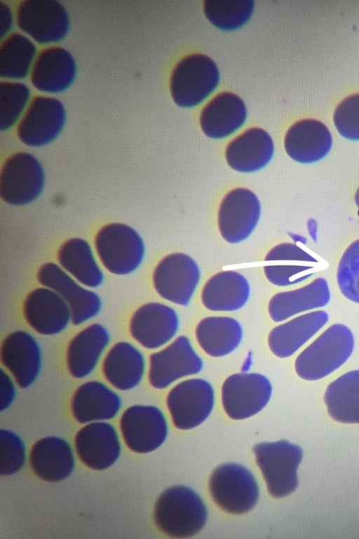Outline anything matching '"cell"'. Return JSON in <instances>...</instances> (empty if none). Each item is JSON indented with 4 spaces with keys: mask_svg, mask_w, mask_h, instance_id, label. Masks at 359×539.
Masks as SVG:
<instances>
[{
    "mask_svg": "<svg viewBox=\"0 0 359 539\" xmlns=\"http://www.w3.org/2000/svg\"><path fill=\"white\" fill-rule=\"evenodd\" d=\"M207 516L202 498L191 488L182 485L165 490L157 499L154 512L157 527L175 538L197 534L205 526Z\"/></svg>",
    "mask_w": 359,
    "mask_h": 539,
    "instance_id": "1",
    "label": "cell"
},
{
    "mask_svg": "<svg viewBox=\"0 0 359 539\" xmlns=\"http://www.w3.org/2000/svg\"><path fill=\"white\" fill-rule=\"evenodd\" d=\"M353 348L351 331L344 324H333L297 356L295 371L306 380L323 378L343 365Z\"/></svg>",
    "mask_w": 359,
    "mask_h": 539,
    "instance_id": "2",
    "label": "cell"
},
{
    "mask_svg": "<svg viewBox=\"0 0 359 539\" xmlns=\"http://www.w3.org/2000/svg\"><path fill=\"white\" fill-rule=\"evenodd\" d=\"M252 451L271 495L283 498L297 488V472L303 457L299 446L280 440L258 444Z\"/></svg>",
    "mask_w": 359,
    "mask_h": 539,
    "instance_id": "3",
    "label": "cell"
},
{
    "mask_svg": "<svg viewBox=\"0 0 359 539\" xmlns=\"http://www.w3.org/2000/svg\"><path fill=\"white\" fill-rule=\"evenodd\" d=\"M95 246L102 265L116 275L135 272L144 257V245L140 234L121 223L104 225L97 233Z\"/></svg>",
    "mask_w": 359,
    "mask_h": 539,
    "instance_id": "4",
    "label": "cell"
},
{
    "mask_svg": "<svg viewBox=\"0 0 359 539\" xmlns=\"http://www.w3.org/2000/svg\"><path fill=\"white\" fill-rule=\"evenodd\" d=\"M209 491L219 508L233 514L250 511L256 505L259 495L252 474L244 466L232 463L219 465L212 472Z\"/></svg>",
    "mask_w": 359,
    "mask_h": 539,
    "instance_id": "5",
    "label": "cell"
},
{
    "mask_svg": "<svg viewBox=\"0 0 359 539\" xmlns=\"http://www.w3.org/2000/svg\"><path fill=\"white\" fill-rule=\"evenodd\" d=\"M219 80V70L211 58L198 53L189 55L172 71L171 95L179 106L194 107L214 91Z\"/></svg>",
    "mask_w": 359,
    "mask_h": 539,
    "instance_id": "6",
    "label": "cell"
},
{
    "mask_svg": "<svg viewBox=\"0 0 359 539\" xmlns=\"http://www.w3.org/2000/svg\"><path fill=\"white\" fill-rule=\"evenodd\" d=\"M37 280L43 286L53 289L68 305L72 314V324H84L99 315L102 309L100 296L83 286L60 265L46 262L37 272Z\"/></svg>",
    "mask_w": 359,
    "mask_h": 539,
    "instance_id": "7",
    "label": "cell"
},
{
    "mask_svg": "<svg viewBox=\"0 0 359 539\" xmlns=\"http://www.w3.org/2000/svg\"><path fill=\"white\" fill-rule=\"evenodd\" d=\"M203 361L187 335H180L149 358L148 379L156 389H165L176 380L199 373Z\"/></svg>",
    "mask_w": 359,
    "mask_h": 539,
    "instance_id": "8",
    "label": "cell"
},
{
    "mask_svg": "<svg viewBox=\"0 0 359 539\" xmlns=\"http://www.w3.org/2000/svg\"><path fill=\"white\" fill-rule=\"evenodd\" d=\"M200 279L198 264L183 253L165 256L157 264L152 276L156 293L163 299L180 306L189 304Z\"/></svg>",
    "mask_w": 359,
    "mask_h": 539,
    "instance_id": "9",
    "label": "cell"
},
{
    "mask_svg": "<svg viewBox=\"0 0 359 539\" xmlns=\"http://www.w3.org/2000/svg\"><path fill=\"white\" fill-rule=\"evenodd\" d=\"M272 385L258 373H238L229 376L222 386V402L227 415L233 420L251 417L269 401Z\"/></svg>",
    "mask_w": 359,
    "mask_h": 539,
    "instance_id": "10",
    "label": "cell"
},
{
    "mask_svg": "<svg viewBox=\"0 0 359 539\" xmlns=\"http://www.w3.org/2000/svg\"><path fill=\"white\" fill-rule=\"evenodd\" d=\"M44 182V172L39 161L29 153H16L2 167L0 196L9 204L25 205L40 195Z\"/></svg>",
    "mask_w": 359,
    "mask_h": 539,
    "instance_id": "11",
    "label": "cell"
},
{
    "mask_svg": "<svg viewBox=\"0 0 359 539\" xmlns=\"http://www.w3.org/2000/svg\"><path fill=\"white\" fill-rule=\"evenodd\" d=\"M166 401L175 426L189 430L210 415L214 406L215 392L211 384L204 379H188L169 392Z\"/></svg>",
    "mask_w": 359,
    "mask_h": 539,
    "instance_id": "12",
    "label": "cell"
},
{
    "mask_svg": "<svg viewBox=\"0 0 359 539\" xmlns=\"http://www.w3.org/2000/svg\"><path fill=\"white\" fill-rule=\"evenodd\" d=\"M260 214V202L251 190L243 187L231 190L222 199L218 210L221 236L230 244L244 241L256 227Z\"/></svg>",
    "mask_w": 359,
    "mask_h": 539,
    "instance_id": "13",
    "label": "cell"
},
{
    "mask_svg": "<svg viewBox=\"0 0 359 539\" xmlns=\"http://www.w3.org/2000/svg\"><path fill=\"white\" fill-rule=\"evenodd\" d=\"M180 319L170 306L158 302L145 303L133 314L129 332L133 339L147 350H157L170 342L177 333Z\"/></svg>",
    "mask_w": 359,
    "mask_h": 539,
    "instance_id": "14",
    "label": "cell"
},
{
    "mask_svg": "<svg viewBox=\"0 0 359 539\" xmlns=\"http://www.w3.org/2000/svg\"><path fill=\"white\" fill-rule=\"evenodd\" d=\"M0 359L4 367L21 388L29 387L39 378L43 354L37 339L29 332L17 330L3 340Z\"/></svg>",
    "mask_w": 359,
    "mask_h": 539,
    "instance_id": "15",
    "label": "cell"
},
{
    "mask_svg": "<svg viewBox=\"0 0 359 539\" xmlns=\"http://www.w3.org/2000/svg\"><path fill=\"white\" fill-rule=\"evenodd\" d=\"M120 427L126 446L137 453L157 449L168 434L163 413L158 408L150 405L128 408L121 418Z\"/></svg>",
    "mask_w": 359,
    "mask_h": 539,
    "instance_id": "16",
    "label": "cell"
},
{
    "mask_svg": "<svg viewBox=\"0 0 359 539\" xmlns=\"http://www.w3.org/2000/svg\"><path fill=\"white\" fill-rule=\"evenodd\" d=\"M19 27L39 43L60 41L67 34L69 18L56 0H25L17 9Z\"/></svg>",
    "mask_w": 359,
    "mask_h": 539,
    "instance_id": "17",
    "label": "cell"
},
{
    "mask_svg": "<svg viewBox=\"0 0 359 539\" xmlns=\"http://www.w3.org/2000/svg\"><path fill=\"white\" fill-rule=\"evenodd\" d=\"M22 312L29 327L44 336L60 334L72 323L68 305L58 293L46 286L36 288L27 295Z\"/></svg>",
    "mask_w": 359,
    "mask_h": 539,
    "instance_id": "18",
    "label": "cell"
},
{
    "mask_svg": "<svg viewBox=\"0 0 359 539\" xmlns=\"http://www.w3.org/2000/svg\"><path fill=\"white\" fill-rule=\"evenodd\" d=\"M65 121V111L60 100L36 96L18 126V135L28 146H43L58 136Z\"/></svg>",
    "mask_w": 359,
    "mask_h": 539,
    "instance_id": "19",
    "label": "cell"
},
{
    "mask_svg": "<svg viewBox=\"0 0 359 539\" xmlns=\"http://www.w3.org/2000/svg\"><path fill=\"white\" fill-rule=\"evenodd\" d=\"M111 335L107 328L93 323L79 331L69 341L66 364L70 375L83 379L92 374L109 348Z\"/></svg>",
    "mask_w": 359,
    "mask_h": 539,
    "instance_id": "20",
    "label": "cell"
},
{
    "mask_svg": "<svg viewBox=\"0 0 359 539\" xmlns=\"http://www.w3.org/2000/svg\"><path fill=\"white\" fill-rule=\"evenodd\" d=\"M266 261H277L276 265L264 267L266 279L278 286H287L302 282L320 270V262L294 244L284 243L271 248Z\"/></svg>",
    "mask_w": 359,
    "mask_h": 539,
    "instance_id": "21",
    "label": "cell"
},
{
    "mask_svg": "<svg viewBox=\"0 0 359 539\" xmlns=\"http://www.w3.org/2000/svg\"><path fill=\"white\" fill-rule=\"evenodd\" d=\"M75 446L80 460L95 470L111 467L121 453L116 431L107 422H93L84 426L76 435Z\"/></svg>",
    "mask_w": 359,
    "mask_h": 539,
    "instance_id": "22",
    "label": "cell"
},
{
    "mask_svg": "<svg viewBox=\"0 0 359 539\" xmlns=\"http://www.w3.org/2000/svg\"><path fill=\"white\" fill-rule=\"evenodd\" d=\"M146 369L144 353L131 342L126 340L111 346L102 361L104 378L121 391L136 387L142 382Z\"/></svg>",
    "mask_w": 359,
    "mask_h": 539,
    "instance_id": "23",
    "label": "cell"
},
{
    "mask_svg": "<svg viewBox=\"0 0 359 539\" xmlns=\"http://www.w3.org/2000/svg\"><path fill=\"white\" fill-rule=\"evenodd\" d=\"M332 138L328 128L319 120L304 119L294 123L287 130L284 146L293 160L310 164L325 157L330 152Z\"/></svg>",
    "mask_w": 359,
    "mask_h": 539,
    "instance_id": "24",
    "label": "cell"
},
{
    "mask_svg": "<svg viewBox=\"0 0 359 539\" xmlns=\"http://www.w3.org/2000/svg\"><path fill=\"white\" fill-rule=\"evenodd\" d=\"M121 406L117 392L98 380H89L80 385L71 403L72 414L80 423L111 419Z\"/></svg>",
    "mask_w": 359,
    "mask_h": 539,
    "instance_id": "25",
    "label": "cell"
},
{
    "mask_svg": "<svg viewBox=\"0 0 359 539\" xmlns=\"http://www.w3.org/2000/svg\"><path fill=\"white\" fill-rule=\"evenodd\" d=\"M273 154L270 135L260 128H251L233 139L225 150L226 161L235 171L251 173L263 168Z\"/></svg>",
    "mask_w": 359,
    "mask_h": 539,
    "instance_id": "26",
    "label": "cell"
},
{
    "mask_svg": "<svg viewBox=\"0 0 359 539\" xmlns=\"http://www.w3.org/2000/svg\"><path fill=\"white\" fill-rule=\"evenodd\" d=\"M250 286L241 273L226 270L211 277L201 291V302L208 310L233 312L241 309L248 302Z\"/></svg>",
    "mask_w": 359,
    "mask_h": 539,
    "instance_id": "27",
    "label": "cell"
},
{
    "mask_svg": "<svg viewBox=\"0 0 359 539\" xmlns=\"http://www.w3.org/2000/svg\"><path fill=\"white\" fill-rule=\"evenodd\" d=\"M76 65L65 48L52 46L38 55L31 72V82L37 89L58 93L67 88L74 79Z\"/></svg>",
    "mask_w": 359,
    "mask_h": 539,
    "instance_id": "28",
    "label": "cell"
},
{
    "mask_svg": "<svg viewBox=\"0 0 359 539\" xmlns=\"http://www.w3.org/2000/svg\"><path fill=\"white\" fill-rule=\"evenodd\" d=\"M329 316L323 310L298 316L274 327L268 336L271 352L279 358L294 354L327 324Z\"/></svg>",
    "mask_w": 359,
    "mask_h": 539,
    "instance_id": "29",
    "label": "cell"
},
{
    "mask_svg": "<svg viewBox=\"0 0 359 539\" xmlns=\"http://www.w3.org/2000/svg\"><path fill=\"white\" fill-rule=\"evenodd\" d=\"M29 461L34 473L48 482L66 479L75 465L70 445L57 437H48L36 441L32 448Z\"/></svg>",
    "mask_w": 359,
    "mask_h": 539,
    "instance_id": "30",
    "label": "cell"
},
{
    "mask_svg": "<svg viewBox=\"0 0 359 539\" xmlns=\"http://www.w3.org/2000/svg\"><path fill=\"white\" fill-rule=\"evenodd\" d=\"M243 100L231 92H223L212 98L203 109L200 124L203 133L212 138H225L238 129L246 118Z\"/></svg>",
    "mask_w": 359,
    "mask_h": 539,
    "instance_id": "31",
    "label": "cell"
},
{
    "mask_svg": "<svg viewBox=\"0 0 359 539\" xmlns=\"http://www.w3.org/2000/svg\"><path fill=\"white\" fill-rule=\"evenodd\" d=\"M330 300L328 284L324 278L318 277L302 288L275 294L269 302L268 312L273 321L280 322L301 312L324 307Z\"/></svg>",
    "mask_w": 359,
    "mask_h": 539,
    "instance_id": "32",
    "label": "cell"
},
{
    "mask_svg": "<svg viewBox=\"0 0 359 539\" xmlns=\"http://www.w3.org/2000/svg\"><path fill=\"white\" fill-rule=\"evenodd\" d=\"M197 342L212 357H222L232 353L240 345L243 330L240 322L231 317H205L195 330Z\"/></svg>",
    "mask_w": 359,
    "mask_h": 539,
    "instance_id": "33",
    "label": "cell"
},
{
    "mask_svg": "<svg viewBox=\"0 0 359 539\" xmlns=\"http://www.w3.org/2000/svg\"><path fill=\"white\" fill-rule=\"evenodd\" d=\"M57 260L65 272L89 288L99 287L104 281V273L86 240L72 238L66 241L58 251Z\"/></svg>",
    "mask_w": 359,
    "mask_h": 539,
    "instance_id": "34",
    "label": "cell"
},
{
    "mask_svg": "<svg viewBox=\"0 0 359 539\" xmlns=\"http://www.w3.org/2000/svg\"><path fill=\"white\" fill-rule=\"evenodd\" d=\"M330 416L344 423H359V370L332 381L323 397Z\"/></svg>",
    "mask_w": 359,
    "mask_h": 539,
    "instance_id": "35",
    "label": "cell"
},
{
    "mask_svg": "<svg viewBox=\"0 0 359 539\" xmlns=\"http://www.w3.org/2000/svg\"><path fill=\"white\" fill-rule=\"evenodd\" d=\"M36 53L34 44L19 33L9 35L0 47V76L25 78Z\"/></svg>",
    "mask_w": 359,
    "mask_h": 539,
    "instance_id": "36",
    "label": "cell"
},
{
    "mask_svg": "<svg viewBox=\"0 0 359 539\" xmlns=\"http://www.w3.org/2000/svg\"><path fill=\"white\" fill-rule=\"evenodd\" d=\"M204 13L215 26L233 30L245 24L254 9L253 0H205Z\"/></svg>",
    "mask_w": 359,
    "mask_h": 539,
    "instance_id": "37",
    "label": "cell"
},
{
    "mask_svg": "<svg viewBox=\"0 0 359 539\" xmlns=\"http://www.w3.org/2000/svg\"><path fill=\"white\" fill-rule=\"evenodd\" d=\"M337 280L341 293L359 304V239L344 252L338 265Z\"/></svg>",
    "mask_w": 359,
    "mask_h": 539,
    "instance_id": "38",
    "label": "cell"
},
{
    "mask_svg": "<svg viewBox=\"0 0 359 539\" xmlns=\"http://www.w3.org/2000/svg\"><path fill=\"white\" fill-rule=\"evenodd\" d=\"M29 97V90L22 83H0V128L7 130L12 126Z\"/></svg>",
    "mask_w": 359,
    "mask_h": 539,
    "instance_id": "39",
    "label": "cell"
},
{
    "mask_svg": "<svg viewBox=\"0 0 359 539\" xmlns=\"http://www.w3.org/2000/svg\"><path fill=\"white\" fill-rule=\"evenodd\" d=\"M25 461V448L22 439L6 430L0 431V474L11 475L18 472Z\"/></svg>",
    "mask_w": 359,
    "mask_h": 539,
    "instance_id": "40",
    "label": "cell"
},
{
    "mask_svg": "<svg viewBox=\"0 0 359 539\" xmlns=\"http://www.w3.org/2000/svg\"><path fill=\"white\" fill-rule=\"evenodd\" d=\"M333 121L343 137L359 140V93L347 96L338 104Z\"/></svg>",
    "mask_w": 359,
    "mask_h": 539,
    "instance_id": "41",
    "label": "cell"
},
{
    "mask_svg": "<svg viewBox=\"0 0 359 539\" xmlns=\"http://www.w3.org/2000/svg\"><path fill=\"white\" fill-rule=\"evenodd\" d=\"M11 374L1 370V410L8 408L15 397V388Z\"/></svg>",
    "mask_w": 359,
    "mask_h": 539,
    "instance_id": "42",
    "label": "cell"
},
{
    "mask_svg": "<svg viewBox=\"0 0 359 539\" xmlns=\"http://www.w3.org/2000/svg\"><path fill=\"white\" fill-rule=\"evenodd\" d=\"M11 15L8 8L2 2H0V22L1 27V35L8 31L11 25Z\"/></svg>",
    "mask_w": 359,
    "mask_h": 539,
    "instance_id": "43",
    "label": "cell"
},
{
    "mask_svg": "<svg viewBox=\"0 0 359 539\" xmlns=\"http://www.w3.org/2000/svg\"><path fill=\"white\" fill-rule=\"evenodd\" d=\"M355 202L357 206L359 208V187L357 189V191H356V192L355 194Z\"/></svg>",
    "mask_w": 359,
    "mask_h": 539,
    "instance_id": "44",
    "label": "cell"
}]
</instances>
